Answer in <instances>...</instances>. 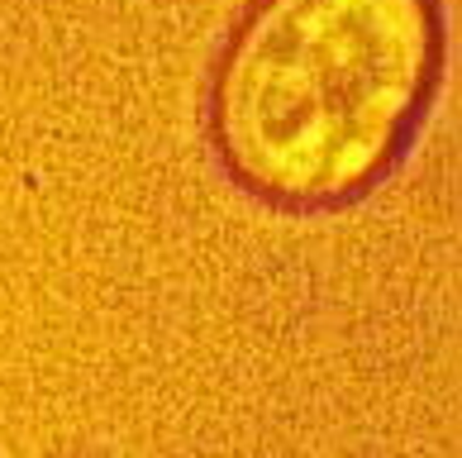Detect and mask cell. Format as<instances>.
<instances>
[{"label": "cell", "instance_id": "6da1fadb", "mask_svg": "<svg viewBox=\"0 0 462 458\" xmlns=\"http://www.w3.org/2000/svg\"><path fill=\"white\" fill-rule=\"evenodd\" d=\"M434 72V0H258L215 62V153L263 201L334 206L396 163Z\"/></svg>", "mask_w": 462, "mask_h": 458}]
</instances>
